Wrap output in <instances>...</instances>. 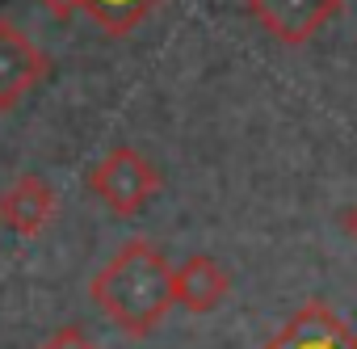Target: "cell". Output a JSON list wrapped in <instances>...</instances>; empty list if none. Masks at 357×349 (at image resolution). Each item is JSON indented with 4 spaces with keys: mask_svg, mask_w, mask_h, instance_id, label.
Listing matches in <instances>:
<instances>
[{
    "mask_svg": "<svg viewBox=\"0 0 357 349\" xmlns=\"http://www.w3.org/2000/svg\"><path fill=\"white\" fill-rule=\"evenodd\" d=\"M89 190L118 219H130L160 194V168L147 156H139L135 147H114L105 151V160L89 168Z\"/></svg>",
    "mask_w": 357,
    "mask_h": 349,
    "instance_id": "7a4b0ae2",
    "label": "cell"
},
{
    "mask_svg": "<svg viewBox=\"0 0 357 349\" xmlns=\"http://www.w3.org/2000/svg\"><path fill=\"white\" fill-rule=\"evenodd\" d=\"M227 290H231L227 269L215 257H206V253H194V257H185L172 269V303H181L194 315L215 311L227 299Z\"/></svg>",
    "mask_w": 357,
    "mask_h": 349,
    "instance_id": "52a82bcc",
    "label": "cell"
},
{
    "mask_svg": "<svg viewBox=\"0 0 357 349\" xmlns=\"http://www.w3.org/2000/svg\"><path fill=\"white\" fill-rule=\"evenodd\" d=\"M340 228H344V232H349V236L357 240V202H353V207H349V211L340 215Z\"/></svg>",
    "mask_w": 357,
    "mask_h": 349,
    "instance_id": "8fae6325",
    "label": "cell"
},
{
    "mask_svg": "<svg viewBox=\"0 0 357 349\" xmlns=\"http://www.w3.org/2000/svg\"><path fill=\"white\" fill-rule=\"evenodd\" d=\"M160 5V0H84V13L109 34V38H126V34H135L143 22H147V13Z\"/></svg>",
    "mask_w": 357,
    "mask_h": 349,
    "instance_id": "ba28073f",
    "label": "cell"
},
{
    "mask_svg": "<svg viewBox=\"0 0 357 349\" xmlns=\"http://www.w3.org/2000/svg\"><path fill=\"white\" fill-rule=\"evenodd\" d=\"M38 349H97L93 341H89V332L80 328V324H63L59 332H51Z\"/></svg>",
    "mask_w": 357,
    "mask_h": 349,
    "instance_id": "9c48e42d",
    "label": "cell"
},
{
    "mask_svg": "<svg viewBox=\"0 0 357 349\" xmlns=\"http://www.w3.org/2000/svg\"><path fill=\"white\" fill-rule=\"evenodd\" d=\"M55 211H59L55 190L43 177H30V172L0 194V223L17 236H43L55 223Z\"/></svg>",
    "mask_w": 357,
    "mask_h": 349,
    "instance_id": "8992f818",
    "label": "cell"
},
{
    "mask_svg": "<svg viewBox=\"0 0 357 349\" xmlns=\"http://www.w3.org/2000/svg\"><path fill=\"white\" fill-rule=\"evenodd\" d=\"M244 5L269 38L282 47H303L344 9V0H244Z\"/></svg>",
    "mask_w": 357,
    "mask_h": 349,
    "instance_id": "3957f363",
    "label": "cell"
},
{
    "mask_svg": "<svg viewBox=\"0 0 357 349\" xmlns=\"http://www.w3.org/2000/svg\"><path fill=\"white\" fill-rule=\"evenodd\" d=\"M47 76V55L38 43L9 17H0V114L17 110V101Z\"/></svg>",
    "mask_w": 357,
    "mask_h": 349,
    "instance_id": "277c9868",
    "label": "cell"
},
{
    "mask_svg": "<svg viewBox=\"0 0 357 349\" xmlns=\"http://www.w3.org/2000/svg\"><path fill=\"white\" fill-rule=\"evenodd\" d=\"M89 295L126 336H151L172 311V265L151 240H126L97 269Z\"/></svg>",
    "mask_w": 357,
    "mask_h": 349,
    "instance_id": "6da1fadb",
    "label": "cell"
},
{
    "mask_svg": "<svg viewBox=\"0 0 357 349\" xmlns=\"http://www.w3.org/2000/svg\"><path fill=\"white\" fill-rule=\"evenodd\" d=\"M38 5H43L55 22H72V17L84 9V0H38Z\"/></svg>",
    "mask_w": 357,
    "mask_h": 349,
    "instance_id": "30bf717a",
    "label": "cell"
},
{
    "mask_svg": "<svg viewBox=\"0 0 357 349\" xmlns=\"http://www.w3.org/2000/svg\"><path fill=\"white\" fill-rule=\"evenodd\" d=\"M261 349H357V332L324 299H307L290 315V324Z\"/></svg>",
    "mask_w": 357,
    "mask_h": 349,
    "instance_id": "5b68a950",
    "label": "cell"
}]
</instances>
